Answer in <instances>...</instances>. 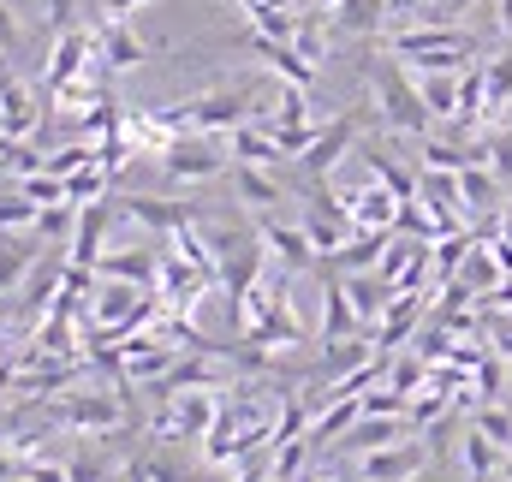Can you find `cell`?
<instances>
[{
    "mask_svg": "<svg viewBox=\"0 0 512 482\" xmlns=\"http://www.w3.org/2000/svg\"><path fill=\"white\" fill-rule=\"evenodd\" d=\"M364 72H370V84H376V108H382V125L387 131H399V137H429V102H423V90L405 78V66L387 54V60H364Z\"/></svg>",
    "mask_w": 512,
    "mask_h": 482,
    "instance_id": "1",
    "label": "cell"
},
{
    "mask_svg": "<svg viewBox=\"0 0 512 482\" xmlns=\"http://www.w3.org/2000/svg\"><path fill=\"white\" fill-rule=\"evenodd\" d=\"M376 120H382L376 108H346V114H334V120L316 131V143L298 155V191H304V185H322V179H328V173L352 155L358 131H364V125H376Z\"/></svg>",
    "mask_w": 512,
    "mask_h": 482,
    "instance_id": "2",
    "label": "cell"
},
{
    "mask_svg": "<svg viewBox=\"0 0 512 482\" xmlns=\"http://www.w3.org/2000/svg\"><path fill=\"white\" fill-rule=\"evenodd\" d=\"M310 328L298 322V310L286 304V292L268 280V286H256L251 304H245V334L239 340H251V346H262V352H274V346H298Z\"/></svg>",
    "mask_w": 512,
    "mask_h": 482,
    "instance_id": "3",
    "label": "cell"
},
{
    "mask_svg": "<svg viewBox=\"0 0 512 482\" xmlns=\"http://www.w3.org/2000/svg\"><path fill=\"white\" fill-rule=\"evenodd\" d=\"M90 60H96V30H60L54 36V54H48V72H42V102H48V114H54V102H60V90H72L78 84V72H90Z\"/></svg>",
    "mask_w": 512,
    "mask_h": 482,
    "instance_id": "4",
    "label": "cell"
},
{
    "mask_svg": "<svg viewBox=\"0 0 512 482\" xmlns=\"http://www.w3.org/2000/svg\"><path fill=\"white\" fill-rule=\"evenodd\" d=\"M155 161H161L167 179H215V173H227V149L215 143V131H179Z\"/></svg>",
    "mask_w": 512,
    "mask_h": 482,
    "instance_id": "5",
    "label": "cell"
},
{
    "mask_svg": "<svg viewBox=\"0 0 512 482\" xmlns=\"http://www.w3.org/2000/svg\"><path fill=\"white\" fill-rule=\"evenodd\" d=\"M155 54H161V48L143 42L126 18H102V24H96V60H90V72L114 78V72H131V66H143V60H155Z\"/></svg>",
    "mask_w": 512,
    "mask_h": 482,
    "instance_id": "6",
    "label": "cell"
},
{
    "mask_svg": "<svg viewBox=\"0 0 512 482\" xmlns=\"http://www.w3.org/2000/svg\"><path fill=\"white\" fill-rule=\"evenodd\" d=\"M429 465V447L423 441H393L382 453H364L358 459V482H417Z\"/></svg>",
    "mask_w": 512,
    "mask_h": 482,
    "instance_id": "7",
    "label": "cell"
},
{
    "mask_svg": "<svg viewBox=\"0 0 512 482\" xmlns=\"http://www.w3.org/2000/svg\"><path fill=\"white\" fill-rule=\"evenodd\" d=\"M215 280H221V268H203V262H191V256H167V262H161V304H167V310H185V304H197Z\"/></svg>",
    "mask_w": 512,
    "mask_h": 482,
    "instance_id": "8",
    "label": "cell"
},
{
    "mask_svg": "<svg viewBox=\"0 0 512 482\" xmlns=\"http://www.w3.org/2000/svg\"><path fill=\"white\" fill-rule=\"evenodd\" d=\"M120 215H126V221H137V227H149V233H179V227H197V209H191V203H179V197H143V191L120 197Z\"/></svg>",
    "mask_w": 512,
    "mask_h": 482,
    "instance_id": "9",
    "label": "cell"
},
{
    "mask_svg": "<svg viewBox=\"0 0 512 482\" xmlns=\"http://www.w3.org/2000/svg\"><path fill=\"white\" fill-rule=\"evenodd\" d=\"M120 221V197L108 191L102 203H84L78 209V233H72V268H96L102 262V233Z\"/></svg>",
    "mask_w": 512,
    "mask_h": 482,
    "instance_id": "10",
    "label": "cell"
},
{
    "mask_svg": "<svg viewBox=\"0 0 512 482\" xmlns=\"http://www.w3.org/2000/svg\"><path fill=\"white\" fill-rule=\"evenodd\" d=\"M262 244H268V256H280L292 274H310V268H322V250L310 244L304 227H286V221H262Z\"/></svg>",
    "mask_w": 512,
    "mask_h": 482,
    "instance_id": "11",
    "label": "cell"
},
{
    "mask_svg": "<svg viewBox=\"0 0 512 482\" xmlns=\"http://www.w3.org/2000/svg\"><path fill=\"white\" fill-rule=\"evenodd\" d=\"M54 417H60V423H72V429H120L126 405H120V399H108V393H78V399H60V405H54Z\"/></svg>",
    "mask_w": 512,
    "mask_h": 482,
    "instance_id": "12",
    "label": "cell"
},
{
    "mask_svg": "<svg viewBox=\"0 0 512 482\" xmlns=\"http://www.w3.org/2000/svg\"><path fill=\"white\" fill-rule=\"evenodd\" d=\"M387 12H393V0H340L328 24H334V36H370V42H382Z\"/></svg>",
    "mask_w": 512,
    "mask_h": 482,
    "instance_id": "13",
    "label": "cell"
},
{
    "mask_svg": "<svg viewBox=\"0 0 512 482\" xmlns=\"http://www.w3.org/2000/svg\"><path fill=\"white\" fill-rule=\"evenodd\" d=\"M358 155H364V167L376 173V185H387L399 203H417V197H423V173H405L382 143H370V137H364V143H358Z\"/></svg>",
    "mask_w": 512,
    "mask_h": 482,
    "instance_id": "14",
    "label": "cell"
},
{
    "mask_svg": "<svg viewBox=\"0 0 512 482\" xmlns=\"http://www.w3.org/2000/svg\"><path fill=\"white\" fill-rule=\"evenodd\" d=\"M346 209H352V221H358L364 233H393V221H399V197H393L387 185L346 191Z\"/></svg>",
    "mask_w": 512,
    "mask_h": 482,
    "instance_id": "15",
    "label": "cell"
},
{
    "mask_svg": "<svg viewBox=\"0 0 512 482\" xmlns=\"http://www.w3.org/2000/svg\"><path fill=\"white\" fill-rule=\"evenodd\" d=\"M215 417H221V405L209 393H179L173 411H167V423H161V435H209Z\"/></svg>",
    "mask_w": 512,
    "mask_h": 482,
    "instance_id": "16",
    "label": "cell"
},
{
    "mask_svg": "<svg viewBox=\"0 0 512 482\" xmlns=\"http://www.w3.org/2000/svg\"><path fill=\"white\" fill-rule=\"evenodd\" d=\"M233 191L245 209H274L286 197V179H274V167H251V161H233Z\"/></svg>",
    "mask_w": 512,
    "mask_h": 482,
    "instance_id": "17",
    "label": "cell"
},
{
    "mask_svg": "<svg viewBox=\"0 0 512 482\" xmlns=\"http://www.w3.org/2000/svg\"><path fill=\"white\" fill-rule=\"evenodd\" d=\"M459 459H465V471H471V482H501V471H507V447H495L477 423L465 429V447H459Z\"/></svg>",
    "mask_w": 512,
    "mask_h": 482,
    "instance_id": "18",
    "label": "cell"
},
{
    "mask_svg": "<svg viewBox=\"0 0 512 482\" xmlns=\"http://www.w3.org/2000/svg\"><path fill=\"white\" fill-rule=\"evenodd\" d=\"M96 274L126 280V286H161V256H149V250H114V256L96 262Z\"/></svg>",
    "mask_w": 512,
    "mask_h": 482,
    "instance_id": "19",
    "label": "cell"
},
{
    "mask_svg": "<svg viewBox=\"0 0 512 482\" xmlns=\"http://www.w3.org/2000/svg\"><path fill=\"white\" fill-rule=\"evenodd\" d=\"M227 149H233V161H251V167H280L286 161V149L262 131V125H239V131H227Z\"/></svg>",
    "mask_w": 512,
    "mask_h": 482,
    "instance_id": "20",
    "label": "cell"
},
{
    "mask_svg": "<svg viewBox=\"0 0 512 482\" xmlns=\"http://www.w3.org/2000/svg\"><path fill=\"white\" fill-rule=\"evenodd\" d=\"M393 441H405V423H393V417H370V423H352L346 435H340V447L346 453H382Z\"/></svg>",
    "mask_w": 512,
    "mask_h": 482,
    "instance_id": "21",
    "label": "cell"
},
{
    "mask_svg": "<svg viewBox=\"0 0 512 482\" xmlns=\"http://www.w3.org/2000/svg\"><path fill=\"white\" fill-rule=\"evenodd\" d=\"M459 197H465V215H489V209L501 203V173L465 167V173H459Z\"/></svg>",
    "mask_w": 512,
    "mask_h": 482,
    "instance_id": "22",
    "label": "cell"
},
{
    "mask_svg": "<svg viewBox=\"0 0 512 482\" xmlns=\"http://www.w3.org/2000/svg\"><path fill=\"white\" fill-rule=\"evenodd\" d=\"M417 90H423V102H429L435 120H447V125L459 120V72H423Z\"/></svg>",
    "mask_w": 512,
    "mask_h": 482,
    "instance_id": "23",
    "label": "cell"
},
{
    "mask_svg": "<svg viewBox=\"0 0 512 482\" xmlns=\"http://www.w3.org/2000/svg\"><path fill=\"white\" fill-rule=\"evenodd\" d=\"M346 292H352V304H358L364 322H370L382 304H393V286H387L382 274H346Z\"/></svg>",
    "mask_w": 512,
    "mask_h": 482,
    "instance_id": "24",
    "label": "cell"
},
{
    "mask_svg": "<svg viewBox=\"0 0 512 482\" xmlns=\"http://www.w3.org/2000/svg\"><path fill=\"white\" fill-rule=\"evenodd\" d=\"M108 185H114V173H108V167L96 161V167H78V173L66 179V197H72V203L84 209V203H102V197H108Z\"/></svg>",
    "mask_w": 512,
    "mask_h": 482,
    "instance_id": "25",
    "label": "cell"
},
{
    "mask_svg": "<svg viewBox=\"0 0 512 482\" xmlns=\"http://www.w3.org/2000/svg\"><path fill=\"white\" fill-rule=\"evenodd\" d=\"M18 191H24V197H30L36 209H54V203H72V197H66V179H54L48 167H42V173H24V179H18Z\"/></svg>",
    "mask_w": 512,
    "mask_h": 482,
    "instance_id": "26",
    "label": "cell"
},
{
    "mask_svg": "<svg viewBox=\"0 0 512 482\" xmlns=\"http://www.w3.org/2000/svg\"><path fill=\"white\" fill-rule=\"evenodd\" d=\"M358 417H364V405H358V399H340V405H334V411H328V417L310 429V441H316V447H328V441H340V435H346Z\"/></svg>",
    "mask_w": 512,
    "mask_h": 482,
    "instance_id": "27",
    "label": "cell"
},
{
    "mask_svg": "<svg viewBox=\"0 0 512 482\" xmlns=\"http://www.w3.org/2000/svg\"><path fill=\"white\" fill-rule=\"evenodd\" d=\"M411 322H417V298H405V292H399V298H393V316H387V328H382V340H376V352H382V358L405 340V334H411Z\"/></svg>",
    "mask_w": 512,
    "mask_h": 482,
    "instance_id": "28",
    "label": "cell"
},
{
    "mask_svg": "<svg viewBox=\"0 0 512 482\" xmlns=\"http://www.w3.org/2000/svg\"><path fill=\"white\" fill-rule=\"evenodd\" d=\"M78 233V203H54L36 215V239H72Z\"/></svg>",
    "mask_w": 512,
    "mask_h": 482,
    "instance_id": "29",
    "label": "cell"
},
{
    "mask_svg": "<svg viewBox=\"0 0 512 482\" xmlns=\"http://www.w3.org/2000/svg\"><path fill=\"white\" fill-rule=\"evenodd\" d=\"M501 274H507V268L495 262V250H489V256H465V268H459V280H465L471 292H495Z\"/></svg>",
    "mask_w": 512,
    "mask_h": 482,
    "instance_id": "30",
    "label": "cell"
},
{
    "mask_svg": "<svg viewBox=\"0 0 512 482\" xmlns=\"http://www.w3.org/2000/svg\"><path fill=\"white\" fill-rule=\"evenodd\" d=\"M471 250H477V233H453V239L441 244V250H435V268H441V280H447V274H459Z\"/></svg>",
    "mask_w": 512,
    "mask_h": 482,
    "instance_id": "31",
    "label": "cell"
},
{
    "mask_svg": "<svg viewBox=\"0 0 512 482\" xmlns=\"http://www.w3.org/2000/svg\"><path fill=\"white\" fill-rule=\"evenodd\" d=\"M185 381H191V387H215L221 375H215L209 363H173V375H161V393H179Z\"/></svg>",
    "mask_w": 512,
    "mask_h": 482,
    "instance_id": "32",
    "label": "cell"
},
{
    "mask_svg": "<svg viewBox=\"0 0 512 482\" xmlns=\"http://www.w3.org/2000/svg\"><path fill=\"white\" fill-rule=\"evenodd\" d=\"M36 215H42V209H36L24 191H18V197H0V233H12V227H36Z\"/></svg>",
    "mask_w": 512,
    "mask_h": 482,
    "instance_id": "33",
    "label": "cell"
},
{
    "mask_svg": "<svg viewBox=\"0 0 512 482\" xmlns=\"http://www.w3.org/2000/svg\"><path fill=\"white\" fill-rule=\"evenodd\" d=\"M512 102V48L489 66V108H507Z\"/></svg>",
    "mask_w": 512,
    "mask_h": 482,
    "instance_id": "34",
    "label": "cell"
},
{
    "mask_svg": "<svg viewBox=\"0 0 512 482\" xmlns=\"http://www.w3.org/2000/svg\"><path fill=\"white\" fill-rule=\"evenodd\" d=\"M489 161H495V173H501V179H512V125L489 137Z\"/></svg>",
    "mask_w": 512,
    "mask_h": 482,
    "instance_id": "35",
    "label": "cell"
},
{
    "mask_svg": "<svg viewBox=\"0 0 512 482\" xmlns=\"http://www.w3.org/2000/svg\"><path fill=\"white\" fill-rule=\"evenodd\" d=\"M18 42H24V30H18V18H12V6L0 0V54L12 60V54H18Z\"/></svg>",
    "mask_w": 512,
    "mask_h": 482,
    "instance_id": "36",
    "label": "cell"
},
{
    "mask_svg": "<svg viewBox=\"0 0 512 482\" xmlns=\"http://www.w3.org/2000/svg\"><path fill=\"white\" fill-rule=\"evenodd\" d=\"M471 6H477V0H435V6H429V24H453V18L471 12Z\"/></svg>",
    "mask_w": 512,
    "mask_h": 482,
    "instance_id": "37",
    "label": "cell"
},
{
    "mask_svg": "<svg viewBox=\"0 0 512 482\" xmlns=\"http://www.w3.org/2000/svg\"><path fill=\"white\" fill-rule=\"evenodd\" d=\"M423 375H429V369H417V363H399V369H393V393H411Z\"/></svg>",
    "mask_w": 512,
    "mask_h": 482,
    "instance_id": "38",
    "label": "cell"
},
{
    "mask_svg": "<svg viewBox=\"0 0 512 482\" xmlns=\"http://www.w3.org/2000/svg\"><path fill=\"white\" fill-rule=\"evenodd\" d=\"M72 482H108V465H96V459H72Z\"/></svg>",
    "mask_w": 512,
    "mask_h": 482,
    "instance_id": "39",
    "label": "cell"
},
{
    "mask_svg": "<svg viewBox=\"0 0 512 482\" xmlns=\"http://www.w3.org/2000/svg\"><path fill=\"white\" fill-rule=\"evenodd\" d=\"M30 471V459H12V453H0V482H18Z\"/></svg>",
    "mask_w": 512,
    "mask_h": 482,
    "instance_id": "40",
    "label": "cell"
},
{
    "mask_svg": "<svg viewBox=\"0 0 512 482\" xmlns=\"http://www.w3.org/2000/svg\"><path fill=\"white\" fill-rule=\"evenodd\" d=\"M501 30L512 36V0H501Z\"/></svg>",
    "mask_w": 512,
    "mask_h": 482,
    "instance_id": "41",
    "label": "cell"
},
{
    "mask_svg": "<svg viewBox=\"0 0 512 482\" xmlns=\"http://www.w3.org/2000/svg\"><path fill=\"white\" fill-rule=\"evenodd\" d=\"M411 6H423V0H393V12H411Z\"/></svg>",
    "mask_w": 512,
    "mask_h": 482,
    "instance_id": "42",
    "label": "cell"
},
{
    "mask_svg": "<svg viewBox=\"0 0 512 482\" xmlns=\"http://www.w3.org/2000/svg\"><path fill=\"white\" fill-rule=\"evenodd\" d=\"M310 482H334V471H322V477H310Z\"/></svg>",
    "mask_w": 512,
    "mask_h": 482,
    "instance_id": "43",
    "label": "cell"
},
{
    "mask_svg": "<svg viewBox=\"0 0 512 482\" xmlns=\"http://www.w3.org/2000/svg\"><path fill=\"white\" fill-rule=\"evenodd\" d=\"M268 482H280V477H268Z\"/></svg>",
    "mask_w": 512,
    "mask_h": 482,
    "instance_id": "44",
    "label": "cell"
}]
</instances>
